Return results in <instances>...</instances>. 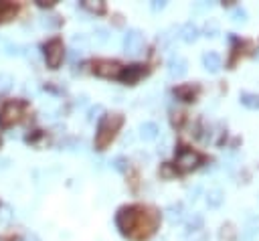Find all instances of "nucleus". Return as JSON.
I'll return each instance as SVG.
<instances>
[{"mask_svg":"<svg viewBox=\"0 0 259 241\" xmlns=\"http://www.w3.org/2000/svg\"><path fill=\"white\" fill-rule=\"evenodd\" d=\"M123 49H125V53L132 55V57L140 55L142 49H144V34H142L138 28L127 30L125 36H123Z\"/></svg>","mask_w":259,"mask_h":241,"instance_id":"5","label":"nucleus"},{"mask_svg":"<svg viewBox=\"0 0 259 241\" xmlns=\"http://www.w3.org/2000/svg\"><path fill=\"white\" fill-rule=\"evenodd\" d=\"M144 73H146V69H144L142 65H132V67H127L125 71H121V73H119V77H121V81H123V83L134 85V83H136Z\"/></svg>","mask_w":259,"mask_h":241,"instance_id":"9","label":"nucleus"},{"mask_svg":"<svg viewBox=\"0 0 259 241\" xmlns=\"http://www.w3.org/2000/svg\"><path fill=\"white\" fill-rule=\"evenodd\" d=\"M160 241H164V239H160Z\"/></svg>","mask_w":259,"mask_h":241,"instance_id":"34","label":"nucleus"},{"mask_svg":"<svg viewBox=\"0 0 259 241\" xmlns=\"http://www.w3.org/2000/svg\"><path fill=\"white\" fill-rule=\"evenodd\" d=\"M241 103L245 107H249V109H257L259 107V95H255V93H243L241 95Z\"/></svg>","mask_w":259,"mask_h":241,"instance_id":"15","label":"nucleus"},{"mask_svg":"<svg viewBox=\"0 0 259 241\" xmlns=\"http://www.w3.org/2000/svg\"><path fill=\"white\" fill-rule=\"evenodd\" d=\"M4 53H6V55H24V47L6 43V45H4Z\"/></svg>","mask_w":259,"mask_h":241,"instance_id":"20","label":"nucleus"},{"mask_svg":"<svg viewBox=\"0 0 259 241\" xmlns=\"http://www.w3.org/2000/svg\"><path fill=\"white\" fill-rule=\"evenodd\" d=\"M12 83H14V79H12V75H10V73H0V91L10 89V87H12Z\"/></svg>","mask_w":259,"mask_h":241,"instance_id":"18","label":"nucleus"},{"mask_svg":"<svg viewBox=\"0 0 259 241\" xmlns=\"http://www.w3.org/2000/svg\"><path fill=\"white\" fill-rule=\"evenodd\" d=\"M166 8V2H152V10H162Z\"/></svg>","mask_w":259,"mask_h":241,"instance_id":"29","label":"nucleus"},{"mask_svg":"<svg viewBox=\"0 0 259 241\" xmlns=\"http://www.w3.org/2000/svg\"><path fill=\"white\" fill-rule=\"evenodd\" d=\"M123 124V115L121 113H105L97 126V134H95V148L97 150H105L111 140L115 138V132L121 128Z\"/></svg>","mask_w":259,"mask_h":241,"instance_id":"1","label":"nucleus"},{"mask_svg":"<svg viewBox=\"0 0 259 241\" xmlns=\"http://www.w3.org/2000/svg\"><path fill=\"white\" fill-rule=\"evenodd\" d=\"M113 168L119 170V172H125V170H127V160H125L123 156H117V158L113 160Z\"/></svg>","mask_w":259,"mask_h":241,"instance_id":"22","label":"nucleus"},{"mask_svg":"<svg viewBox=\"0 0 259 241\" xmlns=\"http://www.w3.org/2000/svg\"><path fill=\"white\" fill-rule=\"evenodd\" d=\"M107 38H109V32H107L105 28H95V41H97L99 45L107 43Z\"/></svg>","mask_w":259,"mask_h":241,"instance_id":"21","label":"nucleus"},{"mask_svg":"<svg viewBox=\"0 0 259 241\" xmlns=\"http://www.w3.org/2000/svg\"><path fill=\"white\" fill-rule=\"evenodd\" d=\"M101 111H103V107H101V105H99V103H97V105H95V107H91V109H89V115H87V117H89V119H91V122H93V119H95V117H99V115H97V113H101Z\"/></svg>","mask_w":259,"mask_h":241,"instance_id":"25","label":"nucleus"},{"mask_svg":"<svg viewBox=\"0 0 259 241\" xmlns=\"http://www.w3.org/2000/svg\"><path fill=\"white\" fill-rule=\"evenodd\" d=\"M81 6L85 8V10H89V12H103V8H105V4L103 2H99V0H85V2H81Z\"/></svg>","mask_w":259,"mask_h":241,"instance_id":"17","label":"nucleus"},{"mask_svg":"<svg viewBox=\"0 0 259 241\" xmlns=\"http://www.w3.org/2000/svg\"><path fill=\"white\" fill-rule=\"evenodd\" d=\"M36 4L40 8H51V6H55V0H36Z\"/></svg>","mask_w":259,"mask_h":241,"instance_id":"26","label":"nucleus"},{"mask_svg":"<svg viewBox=\"0 0 259 241\" xmlns=\"http://www.w3.org/2000/svg\"><path fill=\"white\" fill-rule=\"evenodd\" d=\"M257 59H259V53H257Z\"/></svg>","mask_w":259,"mask_h":241,"instance_id":"32","label":"nucleus"},{"mask_svg":"<svg viewBox=\"0 0 259 241\" xmlns=\"http://www.w3.org/2000/svg\"><path fill=\"white\" fill-rule=\"evenodd\" d=\"M186 71H188V63H186V59H182V57H172L170 59V63H168V73H170V77H184L186 75Z\"/></svg>","mask_w":259,"mask_h":241,"instance_id":"8","label":"nucleus"},{"mask_svg":"<svg viewBox=\"0 0 259 241\" xmlns=\"http://www.w3.org/2000/svg\"><path fill=\"white\" fill-rule=\"evenodd\" d=\"M20 113H22V105H20L18 101H8V103L0 109V126H2V128L14 126V124L20 119Z\"/></svg>","mask_w":259,"mask_h":241,"instance_id":"6","label":"nucleus"},{"mask_svg":"<svg viewBox=\"0 0 259 241\" xmlns=\"http://www.w3.org/2000/svg\"><path fill=\"white\" fill-rule=\"evenodd\" d=\"M0 144H2V138H0Z\"/></svg>","mask_w":259,"mask_h":241,"instance_id":"33","label":"nucleus"},{"mask_svg":"<svg viewBox=\"0 0 259 241\" xmlns=\"http://www.w3.org/2000/svg\"><path fill=\"white\" fill-rule=\"evenodd\" d=\"M196 91H198V87H196V85H180V87H176V89H174L176 97H180L182 101H194Z\"/></svg>","mask_w":259,"mask_h":241,"instance_id":"11","label":"nucleus"},{"mask_svg":"<svg viewBox=\"0 0 259 241\" xmlns=\"http://www.w3.org/2000/svg\"><path fill=\"white\" fill-rule=\"evenodd\" d=\"M71 43L77 47H87L89 45V36L87 34H83V32H77V34H73V38H71Z\"/></svg>","mask_w":259,"mask_h":241,"instance_id":"19","label":"nucleus"},{"mask_svg":"<svg viewBox=\"0 0 259 241\" xmlns=\"http://www.w3.org/2000/svg\"><path fill=\"white\" fill-rule=\"evenodd\" d=\"M233 20H235V22H245V20H247V14H245V10L237 8V10L233 12Z\"/></svg>","mask_w":259,"mask_h":241,"instance_id":"24","label":"nucleus"},{"mask_svg":"<svg viewBox=\"0 0 259 241\" xmlns=\"http://www.w3.org/2000/svg\"><path fill=\"white\" fill-rule=\"evenodd\" d=\"M93 73H95V75H99V77L111 79V77H119L121 67H119V63H115V61L103 59V61H97V63L93 65Z\"/></svg>","mask_w":259,"mask_h":241,"instance_id":"7","label":"nucleus"},{"mask_svg":"<svg viewBox=\"0 0 259 241\" xmlns=\"http://www.w3.org/2000/svg\"><path fill=\"white\" fill-rule=\"evenodd\" d=\"M198 162H200V156H198L194 150L180 146V150H178V154H176V164H174V166H176V170H180V172H188V170H192Z\"/></svg>","mask_w":259,"mask_h":241,"instance_id":"3","label":"nucleus"},{"mask_svg":"<svg viewBox=\"0 0 259 241\" xmlns=\"http://www.w3.org/2000/svg\"><path fill=\"white\" fill-rule=\"evenodd\" d=\"M10 166V160L8 158H0V170H6Z\"/></svg>","mask_w":259,"mask_h":241,"instance_id":"30","label":"nucleus"},{"mask_svg":"<svg viewBox=\"0 0 259 241\" xmlns=\"http://www.w3.org/2000/svg\"><path fill=\"white\" fill-rule=\"evenodd\" d=\"M8 219H10V209H4L0 213V223H8Z\"/></svg>","mask_w":259,"mask_h":241,"instance_id":"27","label":"nucleus"},{"mask_svg":"<svg viewBox=\"0 0 259 241\" xmlns=\"http://www.w3.org/2000/svg\"><path fill=\"white\" fill-rule=\"evenodd\" d=\"M166 217H168V221H180L182 219V207L180 205H168L166 207Z\"/></svg>","mask_w":259,"mask_h":241,"instance_id":"16","label":"nucleus"},{"mask_svg":"<svg viewBox=\"0 0 259 241\" xmlns=\"http://www.w3.org/2000/svg\"><path fill=\"white\" fill-rule=\"evenodd\" d=\"M0 241H6V239H2V237H0Z\"/></svg>","mask_w":259,"mask_h":241,"instance_id":"31","label":"nucleus"},{"mask_svg":"<svg viewBox=\"0 0 259 241\" xmlns=\"http://www.w3.org/2000/svg\"><path fill=\"white\" fill-rule=\"evenodd\" d=\"M180 38L184 43H194L198 38V28L192 24V22H186L182 28H180Z\"/></svg>","mask_w":259,"mask_h":241,"instance_id":"12","label":"nucleus"},{"mask_svg":"<svg viewBox=\"0 0 259 241\" xmlns=\"http://www.w3.org/2000/svg\"><path fill=\"white\" fill-rule=\"evenodd\" d=\"M223 198H225L223 190H221V188H212V190L208 192V196H206V205H208L210 209H219L221 203H223Z\"/></svg>","mask_w":259,"mask_h":241,"instance_id":"14","label":"nucleus"},{"mask_svg":"<svg viewBox=\"0 0 259 241\" xmlns=\"http://www.w3.org/2000/svg\"><path fill=\"white\" fill-rule=\"evenodd\" d=\"M200 225H202V217L200 215H194V221L192 219L188 221V231H196Z\"/></svg>","mask_w":259,"mask_h":241,"instance_id":"23","label":"nucleus"},{"mask_svg":"<svg viewBox=\"0 0 259 241\" xmlns=\"http://www.w3.org/2000/svg\"><path fill=\"white\" fill-rule=\"evenodd\" d=\"M22 241H40V237H38V235H36V233H26V235H24V239H22Z\"/></svg>","mask_w":259,"mask_h":241,"instance_id":"28","label":"nucleus"},{"mask_svg":"<svg viewBox=\"0 0 259 241\" xmlns=\"http://www.w3.org/2000/svg\"><path fill=\"white\" fill-rule=\"evenodd\" d=\"M138 217H140V213H138L136 207H123V209H119V213L115 217V223H117L121 233H130L136 227Z\"/></svg>","mask_w":259,"mask_h":241,"instance_id":"4","label":"nucleus"},{"mask_svg":"<svg viewBox=\"0 0 259 241\" xmlns=\"http://www.w3.org/2000/svg\"><path fill=\"white\" fill-rule=\"evenodd\" d=\"M63 57H65V49H63V43L59 38H53L45 45V61H47V67L51 69H59V65L63 63Z\"/></svg>","mask_w":259,"mask_h":241,"instance_id":"2","label":"nucleus"},{"mask_svg":"<svg viewBox=\"0 0 259 241\" xmlns=\"http://www.w3.org/2000/svg\"><path fill=\"white\" fill-rule=\"evenodd\" d=\"M158 126L154 124V122H144L142 126H140V136L144 138V140H154L156 136H158Z\"/></svg>","mask_w":259,"mask_h":241,"instance_id":"13","label":"nucleus"},{"mask_svg":"<svg viewBox=\"0 0 259 241\" xmlns=\"http://www.w3.org/2000/svg\"><path fill=\"white\" fill-rule=\"evenodd\" d=\"M202 63H204V69H206V71H212V73H217V71L221 69V65H223L221 55H219V53H212V51L204 53Z\"/></svg>","mask_w":259,"mask_h":241,"instance_id":"10","label":"nucleus"}]
</instances>
